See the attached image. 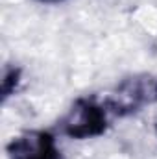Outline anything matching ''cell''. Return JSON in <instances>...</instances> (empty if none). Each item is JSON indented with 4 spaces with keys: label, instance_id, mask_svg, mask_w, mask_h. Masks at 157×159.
<instances>
[{
    "label": "cell",
    "instance_id": "1",
    "mask_svg": "<svg viewBox=\"0 0 157 159\" xmlns=\"http://www.w3.org/2000/svg\"><path fill=\"white\" fill-rule=\"evenodd\" d=\"M104 104L109 113L118 117L133 115L146 106L157 104V76L135 74L124 78L115 87L113 94L104 100Z\"/></svg>",
    "mask_w": 157,
    "mask_h": 159
},
{
    "label": "cell",
    "instance_id": "2",
    "mask_svg": "<svg viewBox=\"0 0 157 159\" xmlns=\"http://www.w3.org/2000/svg\"><path fill=\"white\" fill-rule=\"evenodd\" d=\"M109 126V111L94 96L78 98L61 120V131L70 139H92L102 135Z\"/></svg>",
    "mask_w": 157,
    "mask_h": 159
},
{
    "label": "cell",
    "instance_id": "3",
    "mask_svg": "<svg viewBox=\"0 0 157 159\" xmlns=\"http://www.w3.org/2000/svg\"><path fill=\"white\" fill-rule=\"evenodd\" d=\"M6 154L9 159H63L56 137L43 129L24 131L13 137L6 146Z\"/></svg>",
    "mask_w": 157,
    "mask_h": 159
},
{
    "label": "cell",
    "instance_id": "4",
    "mask_svg": "<svg viewBox=\"0 0 157 159\" xmlns=\"http://www.w3.org/2000/svg\"><path fill=\"white\" fill-rule=\"evenodd\" d=\"M22 80V69L20 67H7L4 70L2 76V85H0V93H2V102H6L9 96H13L20 85Z\"/></svg>",
    "mask_w": 157,
    "mask_h": 159
},
{
    "label": "cell",
    "instance_id": "5",
    "mask_svg": "<svg viewBox=\"0 0 157 159\" xmlns=\"http://www.w3.org/2000/svg\"><path fill=\"white\" fill-rule=\"evenodd\" d=\"M43 4H59V2H63V0H39Z\"/></svg>",
    "mask_w": 157,
    "mask_h": 159
},
{
    "label": "cell",
    "instance_id": "6",
    "mask_svg": "<svg viewBox=\"0 0 157 159\" xmlns=\"http://www.w3.org/2000/svg\"><path fill=\"white\" fill-rule=\"evenodd\" d=\"M155 131H157V126H155Z\"/></svg>",
    "mask_w": 157,
    "mask_h": 159
}]
</instances>
